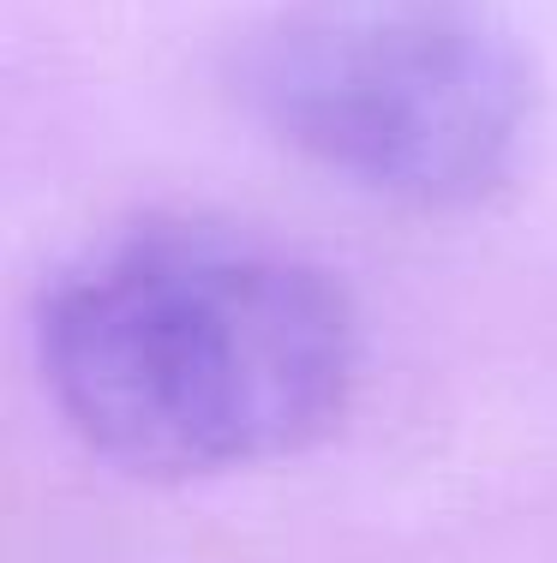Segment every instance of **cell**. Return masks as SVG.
<instances>
[{
  "label": "cell",
  "instance_id": "2",
  "mask_svg": "<svg viewBox=\"0 0 557 563\" xmlns=\"http://www.w3.org/2000/svg\"><path fill=\"white\" fill-rule=\"evenodd\" d=\"M241 78L288 151L420 210L498 192L534 126V73L492 0H288Z\"/></svg>",
  "mask_w": 557,
  "mask_h": 563
},
{
  "label": "cell",
  "instance_id": "1",
  "mask_svg": "<svg viewBox=\"0 0 557 563\" xmlns=\"http://www.w3.org/2000/svg\"><path fill=\"white\" fill-rule=\"evenodd\" d=\"M354 312L241 228L144 222L60 276L43 378L102 462L198 479L318 444L354 390Z\"/></svg>",
  "mask_w": 557,
  "mask_h": 563
}]
</instances>
